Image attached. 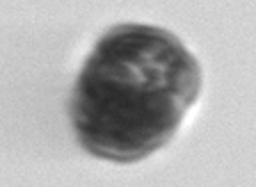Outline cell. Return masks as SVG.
Instances as JSON below:
<instances>
[{"mask_svg":"<svg viewBox=\"0 0 256 187\" xmlns=\"http://www.w3.org/2000/svg\"><path fill=\"white\" fill-rule=\"evenodd\" d=\"M197 89V64L172 34L119 27L101 41L80 78V139L103 158L151 153L170 139Z\"/></svg>","mask_w":256,"mask_h":187,"instance_id":"obj_1","label":"cell"}]
</instances>
